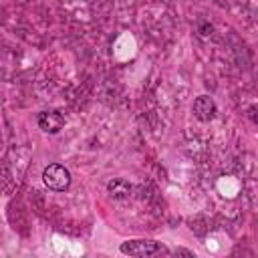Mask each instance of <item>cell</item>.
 <instances>
[{"label":"cell","mask_w":258,"mask_h":258,"mask_svg":"<svg viewBox=\"0 0 258 258\" xmlns=\"http://www.w3.org/2000/svg\"><path fill=\"white\" fill-rule=\"evenodd\" d=\"M42 182L47 184V188L55 190V192H63L71 186V174L69 169L61 165V163H51L42 171Z\"/></svg>","instance_id":"1"},{"label":"cell","mask_w":258,"mask_h":258,"mask_svg":"<svg viewBox=\"0 0 258 258\" xmlns=\"http://www.w3.org/2000/svg\"><path fill=\"white\" fill-rule=\"evenodd\" d=\"M107 192H109L113 198L123 200V198H127L129 194H131V186H129V182L117 178V180H111L109 184H107Z\"/></svg>","instance_id":"5"},{"label":"cell","mask_w":258,"mask_h":258,"mask_svg":"<svg viewBox=\"0 0 258 258\" xmlns=\"http://www.w3.org/2000/svg\"><path fill=\"white\" fill-rule=\"evenodd\" d=\"M194 113H196V117L200 121H210L214 117V113H216V103H214L212 97L202 95L194 101Z\"/></svg>","instance_id":"4"},{"label":"cell","mask_w":258,"mask_h":258,"mask_svg":"<svg viewBox=\"0 0 258 258\" xmlns=\"http://www.w3.org/2000/svg\"><path fill=\"white\" fill-rule=\"evenodd\" d=\"M64 125V117L57 111H47L38 115V127L47 133H59Z\"/></svg>","instance_id":"3"},{"label":"cell","mask_w":258,"mask_h":258,"mask_svg":"<svg viewBox=\"0 0 258 258\" xmlns=\"http://www.w3.org/2000/svg\"><path fill=\"white\" fill-rule=\"evenodd\" d=\"M119 250L127 256H156V254H161L165 248L154 240H129V242H123Z\"/></svg>","instance_id":"2"}]
</instances>
